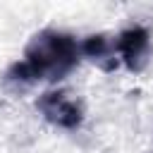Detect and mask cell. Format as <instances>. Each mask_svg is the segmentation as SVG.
Wrapping results in <instances>:
<instances>
[{
    "mask_svg": "<svg viewBox=\"0 0 153 153\" xmlns=\"http://www.w3.org/2000/svg\"><path fill=\"white\" fill-rule=\"evenodd\" d=\"M81 60V43L65 31L43 29L31 36L19 62L7 69L10 81H60Z\"/></svg>",
    "mask_w": 153,
    "mask_h": 153,
    "instance_id": "1",
    "label": "cell"
},
{
    "mask_svg": "<svg viewBox=\"0 0 153 153\" xmlns=\"http://www.w3.org/2000/svg\"><path fill=\"white\" fill-rule=\"evenodd\" d=\"M36 110L45 117V122L67 131L79 129L84 124V105L69 91H62V88L41 93L36 100Z\"/></svg>",
    "mask_w": 153,
    "mask_h": 153,
    "instance_id": "2",
    "label": "cell"
},
{
    "mask_svg": "<svg viewBox=\"0 0 153 153\" xmlns=\"http://www.w3.org/2000/svg\"><path fill=\"white\" fill-rule=\"evenodd\" d=\"M115 43V53L117 60L122 65H127L129 72H141L148 65V55H151V31L141 24L124 29L122 33H117V38H112Z\"/></svg>",
    "mask_w": 153,
    "mask_h": 153,
    "instance_id": "3",
    "label": "cell"
},
{
    "mask_svg": "<svg viewBox=\"0 0 153 153\" xmlns=\"http://www.w3.org/2000/svg\"><path fill=\"white\" fill-rule=\"evenodd\" d=\"M81 57L93 60L105 72H112L115 67H120V60H117V53H115V43H112V38H108L103 33H96V36H88V38L81 41Z\"/></svg>",
    "mask_w": 153,
    "mask_h": 153,
    "instance_id": "4",
    "label": "cell"
},
{
    "mask_svg": "<svg viewBox=\"0 0 153 153\" xmlns=\"http://www.w3.org/2000/svg\"><path fill=\"white\" fill-rule=\"evenodd\" d=\"M151 153H153V151H151Z\"/></svg>",
    "mask_w": 153,
    "mask_h": 153,
    "instance_id": "5",
    "label": "cell"
}]
</instances>
